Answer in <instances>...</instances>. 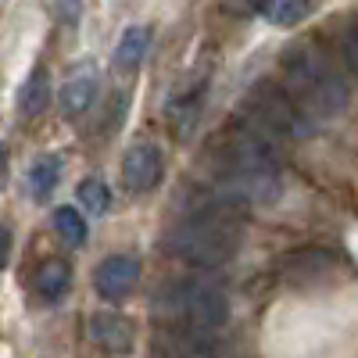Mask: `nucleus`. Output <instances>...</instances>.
I'll return each instance as SVG.
<instances>
[{"label": "nucleus", "instance_id": "obj_1", "mask_svg": "<svg viewBox=\"0 0 358 358\" xmlns=\"http://www.w3.org/2000/svg\"><path fill=\"white\" fill-rule=\"evenodd\" d=\"M208 197L241 212L251 204H273L280 197V162L283 151L265 143L251 129L236 126L208 155Z\"/></svg>", "mask_w": 358, "mask_h": 358}, {"label": "nucleus", "instance_id": "obj_2", "mask_svg": "<svg viewBox=\"0 0 358 358\" xmlns=\"http://www.w3.org/2000/svg\"><path fill=\"white\" fill-rule=\"evenodd\" d=\"M241 244H244L241 215L215 204L212 197H208V204H197L190 219L172 226L165 236V251L190 265H226L229 258H236Z\"/></svg>", "mask_w": 358, "mask_h": 358}, {"label": "nucleus", "instance_id": "obj_3", "mask_svg": "<svg viewBox=\"0 0 358 358\" xmlns=\"http://www.w3.org/2000/svg\"><path fill=\"white\" fill-rule=\"evenodd\" d=\"M280 83L294 97V104L301 108L312 122L319 126L322 118H337L348 108V86L334 72V65L326 62V54L315 50L312 43H294L283 54L280 65Z\"/></svg>", "mask_w": 358, "mask_h": 358}, {"label": "nucleus", "instance_id": "obj_4", "mask_svg": "<svg viewBox=\"0 0 358 358\" xmlns=\"http://www.w3.org/2000/svg\"><path fill=\"white\" fill-rule=\"evenodd\" d=\"M236 126L251 129L265 143H273L276 151L290 147L294 140H305L315 133V122L294 104V97L283 90L280 79H262L251 86V94L236 115Z\"/></svg>", "mask_w": 358, "mask_h": 358}, {"label": "nucleus", "instance_id": "obj_5", "mask_svg": "<svg viewBox=\"0 0 358 358\" xmlns=\"http://www.w3.org/2000/svg\"><path fill=\"white\" fill-rule=\"evenodd\" d=\"M151 308L158 319L172 322L176 330H194V334H212L229 322V297L212 280H172L155 297Z\"/></svg>", "mask_w": 358, "mask_h": 358}, {"label": "nucleus", "instance_id": "obj_6", "mask_svg": "<svg viewBox=\"0 0 358 358\" xmlns=\"http://www.w3.org/2000/svg\"><path fill=\"white\" fill-rule=\"evenodd\" d=\"M155 358H233V348L212 334L172 330V334L158 337Z\"/></svg>", "mask_w": 358, "mask_h": 358}, {"label": "nucleus", "instance_id": "obj_7", "mask_svg": "<svg viewBox=\"0 0 358 358\" xmlns=\"http://www.w3.org/2000/svg\"><path fill=\"white\" fill-rule=\"evenodd\" d=\"M162 179V151L155 143H133L122 158V183L129 194L155 190Z\"/></svg>", "mask_w": 358, "mask_h": 358}, {"label": "nucleus", "instance_id": "obj_8", "mask_svg": "<svg viewBox=\"0 0 358 358\" xmlns=\"http://www.w3.org/2000/svg\"><path fill=\"white\" fill-rule=\"evenodd\" d=\"M136 280H140V262L133 255H111L94 273V287L104 301H122V297L136 287Z\"/></svg>", "mask_w": 358, "mask_h": 358}, {"label": "nucleus", "instance_id": "obj_9", "mask_svg": "<svg viewBox=\"0 0 358 358\" xmlns=\"http://www.w3.org/2000/svg\"><path fill=\"white\" fill-rule=\"evenodd\" d=\"M90 337H94L104 351H111V355H129L133 341H136L133 326L122 315H111V312H101V315L90 319Z\"/></svg>", "mask_w": 358, "mask_h": 358}, {"label": "nucleus", "instance_id": "obj_10", "mask_svg": "<svg viewBox=\"0 0 358 358\" xmlns=\"http://www.w3.org/2000/svg\"><path fill=\"white\" fill-rule=\"evenodd\" d=\"M94 97H97V72L94 69H79V72H72L65 79L62 94H57V104H62V111L69 118H76V115H83L90 104H94Z\"/></svg>", "mask_w": 358, "mask_h": 358}, {"label": "nucleus", "instance_id": "obj_11", "mask_svg": "<svg viewBox=\"0 0 358 358\" xmlns=\"http://www.w3.org/2000/svg\"><path fill=\"white\" fill-rule=\"evenodd\" d=\"M69 287H72V268H69V262L47 258V262L36 268V290H40L43 301H62V297L69 294Z\"/></svg>", "mask_w": 358, "mask_h": 358}, {"label": "nucleus", "instance_id": "obj_12", "mask_svg": "<svg viewBox=\"0 0 358 358\" xmlns=\"http://www.w3.org/2000/svg\"><path fill=\"white\" fill-rule=\"evenodd\" d=\"M201 104H204V86L183 90V94L172 97V104H169V122H172V133H176V136H190Z\"/></svg>", "mask_w": 358, "mask_h": 358}, {"label": "nucleus", "instance_id": "obj_13", "mask_svg": "<svg viewBox=\"0 0 358 358\" xmlns=\"http://www.w3.org/2000/svg\"><path fill=\"white\" fill-rule=\"evenodd\" d=\"M147 47H151V29H147V25L126 29L122 40H118V47H115V69H118V72H133V69L143 62Z\"/></svg>", "mask_w": 358, "mask_h": 358}, {"label": "nucleus", "instance_id": "obj_14", "mask_svg": "<svg viewBox=\"0 0 358 358\" xmlns=\"http://www.w3.org/2000/svg\"><path fill=\"white\" fill-rule=\"evenodd\" d=\"M47 101H50V76H47V69L40 65V69L29 72V79H25L22 90H18V111H22L25 118H36V115L47 108Z\"/></svg>", "mask_w": 358, "mask_h": 358}, {"label": "nucleus", "instance_id": "obj_15", "mask_svg": "<svg viewBox=\"0 0 358 358\" xmlns=\"http://www.w3.org/2000/svg\"><path fill=\"white\" fill-rule=\"evenodd\" d=\"M57 179H62V158L40 155L33 165H29V194H33L36 201H47L50 190L57 187Z\"/></svg>", "mask_w": 358, "mask_h": 358}, {"label": "nucleus", "instance_id": "obj_16", "mask_svg": "<svg viewBox=\"0 0 358 358\" xmlns=\"http://www.w3.org/2000/svg\"><path fill=\"white\" fill-rule=\"evenodd\" d=\"M265 22L273 25H297L312 15V4H297V0H276V4H262L258 8Z\"/></svg>", "mask_w": 358, "mask_h": 358}, {"label": "nucleus", "instance_id": "obj_17", "mask_svg": "<svg viewBox=\"0 0 358 358\" xmlns=\"http://www.w3.org/2000/svg\"><path fill=\"white\" fill-rule=\"evenodd\" d=\"M54 229L72 248L86 244V219L76 212V208H57V212H54Z\"/></svg>", "mask_w": 358, "mask_h": 358}, {"label": "nucleus", "instance_id": "obj_18", "mask_svg": "<svg viewBox=\"0 0 358 358\" xmlns=\"http://www.w3.org/2000/svg\"><path fill=\"white\" fill-rule=\"evenodd\" d=\"M79 204L90 215H104L111 208V190H108L104 179H83L79 183Z\"/></svg>", "mask_w": 358, "mask_h": 358}, {"label": "nucleus", "instance_id": "obj_19", "mask_svg": "<svg viewBox=\"0 0 358 358\" xmlns=\"http://www.w3.org/2000/svg\"><path fill=\"white\" fill-rule=\"evenodd\" d=\"M341 57H344V65L358 76V18L344 29V40H341Z\"/></svg>", "mask_w": 358, "mask_h": 358}, {"label": "nucleus", "instance_id": "obj_20", "mask_svg": "<svg viewBox=\"0 0 358 358\" xmlns=\"http://www.w3.org/2000/svg\"><path fill=\"white\" fill-rule=\"evenodd\" d=\"M8 258H11V229L0 226V268L8 265Z\"/></svg>", "mask_w": 358, "mask_h": 358}, {"label": "nucleus", "instance_id": "obj_21", "mask_svg": "<svg viewBox=\"0 0 358 358\" xmlns=\"http://www.w3.org/2000/svg\"><path fill=\"white\" fill-rule=\"evenodd\" d=\"M4 179H8V151L0 147V187H4Z\"/></svg>", "mask_w": 358, "mask_h": 358}]
</instances>
